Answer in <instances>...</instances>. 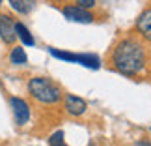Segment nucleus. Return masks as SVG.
<instances>
[{"mask_svg":"<svg viewBox=\"0 0 151 146\" xmlns=\"http://www.w3.org/2000/svg\"><path fill=\"white\" fill-rule=\"evenodd\" d=\"M112 64L123 75H138L147 66V49L136 38H125L116 45Z\"/></svg>","mask_w":151,"mask_h":146,"instance_id":"nucleus-1","label":"nucleus"},{"mask_svg":"<svg viewBox=\"0 0 151 146\" xmlns=\"http://www.w3.org/2000/svg\"><path fill=\"white\" fill-rule=\"evenodd\" d=\"M28 92L32 94L34 99L45 105L58 103L62 99V90L47 77H32L28 83Z\"/></svg>","mask_w":151,"mask_h":146,"instance_id":"nucleus-2","label":"nucleus"},{"mask_svg":"<svg viewBox=\"0 0 151 146\" xmlns=\"http://www.w3.org/2000/svg\"><path fill=\"white\" fill-rule=\"evenodd\" d=\"M50 54L54 58H60L63 62H71V64H80L84 68L90 69H99L101 60L95 54H75V52H67V51H58V49H50Z\"/></svg>","mask_w":151,"mask_h":146,"instance_id":"nucleus-3","label":"nucleus"},{"mask_svg":"<svg viewBox=\"0 0 151 146\" xmlns=\"http://www.w3.org/2000/svg\"><path fill=\"white\" fill-rule=\"evenodd\" d=\"M9 107L13 110V118L17 122V126H24L30 120V107H28V103L22 97H11Z\"/></svg>","mask_w":151,"mask_h":146,"instance_id":"nucleus-4","label":"nucleus"},{"mask_svg":"<svg viewBox=\"0 0 151 146\" xmlns=\"http://www.w3.org/2000/svg\"><path fill=\"white\" fill-rule=\"evenodd\" d=\"M0 39L4 43H13L17 39V32H15V23H13V17L6 15V13H0Z\"/></svg>","mask_w":151,"mask_h":146,"instance_id":"nucleus-5","label":"nucleus"},{"mask_svg":"<svg viewBox=\"0 0 151 146\" xmlns=\"http://www.w3.org/2000/svg\"><path fill=\"white\" fill-rule=\"evenodd\" d=\"M63 17L75 23H86V25L93 23V15L86 8H80V6H65L63 8Z\"/></svg>","mask_w":151,"mask_h":146,"instance_id":"nucleus-6","label":"nucleus"},{"mask_svg":"<svg viewBox=\"0 0 151 146\" xmlns=\"http://www.w3.org/2000/svg\"><path fill=\"white\" fill-rule=\"evenodd\" d=\"M63 107H65L69 116H80V114L86 113L88 105H86V101L82 97L73 96V94H65V97H63Z\"/></svg>","mask_w":151,"mask_h":146,"instance_id":"nucleus-7","label":"nucleus"},{"mask_svg":"<svg viewBox=\"0 0 151 146\" xmlns=\"http://www.w3.org/2000/svg\"><path fill=\"white\" fill-rule=\"evenodd\" d=\"M136 28H138V32H140L142 38H146L147 41H151V8H147L140 17H138Z\"/></svg>","mask_w":151,"mask_h":146,"instance_id":"nucleus-8","label":"nucleus"},{"mask_svg":"<svg viewBox=\"0 0 151 146\" xmlns=\"http://www.w3.org/2000/svg\"><path fill=\"white\" fill-rule=\"evenodd\" d=\"M9 6L13 8L17 13H21V15H26V13H30V11L36 8V0H8Z\"/></svg>","mask_w":151,"mask_h":146,"instance_id":"nucleus-9","label":"nucleus"},{"mask_svg":"<svg viewBox=\"0 0 151 146\" xmlns=\"http://www.w3.org/2000/svg\"><path fill=\"white\" fill-rule=\"evenodd\" d=\"M15 32H17V38H19L24 45H28V47H32V45L36 43L34 38H32V34H30V30H28L22 23H15Z\"/></svg>","mask_w":151,"mask_h":146,"instance_id":"nucleus-10","label":"nucleus"},{"mask_svg":"<svg viewBox=\"0 0 151 146\" xmlns=\"http://www.w3.org/2000/svg\"><path fill=\"white\" fill-rule=\"evenodd\" d=\"M9 60L11 64H17V66H22V64H26V52L22 47H13L11 49V54H9Z\"/></svg>","mask_w":151,"mask_h":146,"instance_id":"nucleus-11","label":"nucleus"},{"mask_svg":"<svg viewBox=\"0 0 151 146\" xmlns=\"http://www.w3.org/2000/svg\"><path fill=\"white\" fill-rule=\"evenodd\" d=\"M49 144L50 146H65V142H63V131H56L54 135H50Z\"/></svg>","mask_w":151,"mask_h":146,"instance_id":"nucleus-12","label":"nucleus"},{"mask_svg":"<svg viewBox=\"0 0 151 146\" xmlns=\"http://www.w3.org/2000/svg\"><path fill=\"white\" fill-rule=\"evenodd\" d=\"M77 6L90 9V8H93V6H95V0H77Z\"/></svg>","mask_w":151,"mask_h":146,"instance_id":"nucleus-13","label":"nucleus"},{"mask_svg":"<svg viewBox=\"0 0 151 146\" xmlns=\"http://www.w3.org/2000/svg\"><path fill=\"white\" fill-rule=\"evenodd\" d=\"M136 146H151V142H138Z\"/></svg>","mask_w":151,"mask_h":146,"instance_id":"nucleus-14","label":"nucleus"},{"mask_svg":"<svg viewBox=\"0 0 151 146\" xmlns=\"http://www.w3.org/2000/svg\"><path fill=\"white\" fill-rule=\"evenodd\" d=\"M0 6H2V0H0Z\"/></svg>","mask_w":151,"mask_h":146,"instance_id":"nucleus-15","label":"nucleus"}]
</instances>
